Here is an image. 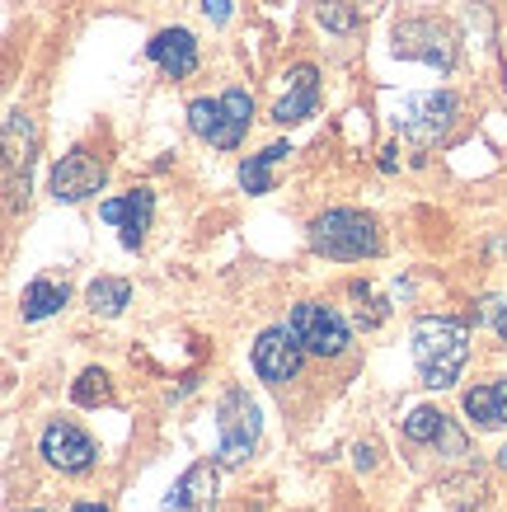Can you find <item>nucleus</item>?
<instances>
[{
  "mask_svg": "<svg viewBox=\"0 0 507 512\" xmlns=\"http://www.w3.org/2000/svg\"><path fill=\"white\" fill-rule=\"evenodd\" d=\"M465 357H470V334H465V325L442 320V315H423L414 325V362H418L423 386H432V390L456 386Z\"/></svg>",
  "mask_w": 507,
  "mask_h": 512,
  "instance_id": "nucleus-1",
  "label": "nucleus"
},
{
  "mask_svg": "<svg viewBox=\"0 0 507 512\" xmlns=\"http://www.w3.org/2000/svg\"><path fill=\"white\" fill-rule=\"evenodd\" d=\"M310 249L324 254V259H343V264H362V259H376L381 254V231L367 212H353V207H334L324 217L310 221Z\"/></svg>",
  "mask_w": 507,
  "mask_h": 512,
  "instance_id": "nucleus-2",
  "label": "nucleus"
},
{
  "mask_svg": "<svg viewBox=\"0 0 507 512\" xmlns=\"http://www.w3.org/2000/svg\"><path fill=\"white\" fill-rule=\"evenodd\" d=\"M216 433H221L216 461L221 466H245L249 451L259 447V404L249 400V390H226L221 395V404H216Z\"/></svg>",
  "mask_w": 507,
  "mask_h": 512,
  "instance_id": "nucleus-3",
  "label": "nucleus"
},
{
  "mask_svg": "<svg viewBox=\"0 0 507 512\" xmlns=\"http://www.w3.org/2000/svg\"><path fill=\"white\" fill-rule=\"evenodd\" d=\"M287 329H292L296 339H301V348L315 357H338L348 353V320L334 311V306H324V301H301V306H292V315H287Z\"/></svg>",
  "mask_w": 507,
  "mask_h": 512,
  "instance_id": "nucleus-4",
  "label": "nucleus"
},
{
  "mask_svg": "<svg viewBox=\"0 0 507 512\" xmlns=\"http://www.w3.org/2000/svg\"><path fill=\"white\" fill-rule=\"evenodd\" d=\"M456 113H461V99L456 94H414V99H404L400 113H395V123L409 141L418 146H432V141H442L451 127H456Z\"/></svg>",
  "mask_w": 507,
  "mask_h": 512,
  "instance_id": "nucleus-5",
  "label": "nucleus"
},
{
  "mask_svg": "<svg viewBox=\"0 0 507 512\" xmlns=\"http://www.w3.org/2000/svg\"><path fill=\"white\" fill-rule=\"evenodd\" d=\"M390 38H395V57L428 62L437 71H451V62H456V33L437 19H400Z\"/></svg>",
  "mask_w": 507,
  "mask_h": 512,
  "instance_id": "nucleus-6",
  "label": "nucleus"
},
{
  "mask_svg": "<svg viewBox=\"0 0 507 512\" xmlns=\"http://www.w3.org/2000/svg\"><path fill=\"white\" fill-rule=\"evenodd\" d=\"M301 339H296L292 329H263L259 339H254V372L268 381V386H282V381H292L301 372Z\"/></svg>",
  "mask_w": 507,
  "mask_h": 512,
  "instance_id": "nucleus-7",
  "label": "nucleus"
},
{
  "mask_svg": "<svg viewBox=\"0 0 507 512\" xmlns=\"http://www.w3.org/2000/svg\"><path fill=\"white\" fill-rule=\"evenodd\" d=\"M38 451H43L47 466L62 470V475H80V470L94 466V442H90V433H80L76 423H66V419L47 423Z\"/></svg>",
  "mask_w": 507,
  "mask_h": 512,
  "instance_id": "nucleus-8",
  "label": "nucleus"
},
{
  "mask_svg": "<svg viewBox=\"0 0 507 512\" xmlns=\"http://www.w3.org/2000/svg\"><path fill=\"white\" fill-rule=\"evenodd\" d=\"M104 179H108L104 160L90 156V151H71V156H62L57 170H52V193L62 202H85L104 188Z\"/></svg>",
  "mask_w": 507,
  "mask_h": 512,
  "instance_id": "nucleus-9",
  "label": "nucleus"
},
{
  "mask_svg": "<svg viewBox=\"0 0 507 512\" xmlns=\"http://www.w3.org/2000/svg\"><path fill=\"white\" fill-rule=\"evenodd\" d=\"M99 217L123 231L127 249H141L146 231H151V217H155V193L151 188H132V193H123V198H108L104 207H99Z\"/></svg>",
  "mask_w": 507,
  "mask_h": 512,
  "instance_id": "nucleus-10",
  "label": "nucleus"
},
{
  "mask_svg": "<svg viewBox=\"0 0 507 512\" xmlns=\"http://www.w3.org/2000/svg\"><path fill=\"white\" fill-rule=\"evenodd\" d=\"M216 508V466L198 461L184 470V480L174 484L160 503V512H212Z\"/></svg>",
  "mask_w": 507,
  "mask_h": 512,
  "instance_id": "nucleus-11",
  "label": "nucleus"
},
{
  "mask_svg": "<svg viewBox=\"0 0 507 512\" xmlns=\"http://www.w3.org/2000/svg\"><path fill=\"white\" fill-rule=\"evenodd\" d=\"M320 104V71L315 66H296L287 76V94L273 104V123L277 127H292V123H306L310 113Z\"/></svg>",
  "mask_w": 507,
  "mask_h": 512,
  "instance_id": "nucleus-12",
  "label": "nucleus"
},
{
  "mask_svg": "<svg viewBox=\"0 0 507 512\" xmlns=\"http://www.w3.org/2000/svg\"><path fill=\"white\" fill-rule=\"evenodd\" d=\"M146 57L174 80H184L198 71V43H193L188 29H160L151 43H146Z\"/></svg>",
  "mask_w": 507,
  "mask_h": 512,
  "instance_id": "nucleus-13",
  "label": "nucleus"
},
{
  "mask_svg": "<svg viewBox=\"0 0 507 512\" xmlns=\"http://www.w3.org/2000/svg\"><path fill=\"white\" fill-rule=\"evenodd\" d=\"M249 118H254V99H249V90H226L221 94V132H216V146H221V151H235L249 132Z\"/></svg>",
  "mask_w": 507,
  "mask_h": 512,
  "instance_id": "nucleus-14",
  "label": "nucleus"
},
{
  "mask_svg": "<svg viewBox=\"0 0 507 512\" xmlns=\"http://www.w3.org/2000/svg\"><path fill=\"white\" fill-rule=\"evenodd\" d=\"M465 414L479 423V428H503L507 423V381H489V386L465 390Z\"/></svg>",
  "mask_w": 507,
  "mask_h": 512,
  "instance_id": "nucleus-15",
  "label": "nucleus"
},
{
  "mask_svg": "<svg viewBox=\"0 0 507 512\" xmlns=\"http://www.w3.org/2000/svg\"><path fill=\"white\" fill-rule=\"evenodd\" d=\"M282 156H292V146H287V141H273L268 151L249 156L245 165H240V188H245V193H268V188H273V165Z\"/></svg>",
  "mask_w": 507,
  "mask_h": 512,
  "instance_id": "nucleus-16",
  "label": "nucleus"
},
{
  "mask_svg": "<svg viewBox=\"0 0 507 512\" xmlns=\"http://www.w3.org/2000/svg\"><path fill=\"white\" fill-rule=\"evenodd\" d=\"M66 306V287L62 282H29V292H24V301H19V311H24V320H47L52 311H62Z\"/></svg>",
  "mask_w": 507,
  "mask_h": 512,
  "instance_id": "nucleus-17",
  "label": "nucleus"
},
{
  "mask_svg": "<svg viewBox=\"0 0 507 512\" xmlns=\"http://www.w3.org/2000/svg\"><path fill=\"white\" fill-rule=\"evenodd\" d=\"M127 301H132V282H123V278L90 282V311L94 315H118Z\"/></svg>",
  "mask_w": 507,
  "mask_h": 512,
  "instance_id": "nucleus-18",
  "label": "nucleus"
},
{
  "mask_svg": "<svg viewBox=\"0 0 507 512\" xmlns=\"http://www.w3.org/2000/svg\"><path fill=\"white\" fill-rule=\"evenodd\" d=\"M442 433H446V414L432 409V404H418L414 414L404 419V437H409V442H437Z\"/></svg>",
  "mask_w": 507,
  "mask_h": 512,
  "instance_id": "nucleus-19",
  "label": "nucleus"
},
{
  "mask_svg": "<svg viewBox=\"0 0 507 512\" xmlns=\"http://www.w3.org/2000/svg\"><path fill=\"white\" fill-rule=\"evenodd\" d=\"M71 400L85 404V409H94V404H108V400H113L108 372H99V367H90V372H80V381L71 386Z\"/></svg>",
  "mask_w": 507,
  "mask_h": 512,
  "instance_id": "nucleus-20",
  "label": "nucleus"
},
{
  "mask_svg": "<svg viewBox=\"0 0 507 512\" xmlns=\"http://www.w3.org/2000/svg\"><path fill=\"white\" fill-rule=\"evenodd\" d=\"M188 127H193L202 141L216 146V132H221V99H193V104H188Z\"/></svg>",
  "mask_w": 507,
  "mask_h": 512,
  "instance_id": "nucleus-21",
  "label": "nucleus"
},
{
  "mask_svg": "<svg viewBox=\"0 0 507 512\" xmlns=\"http://www.w3.org/2000/svg\"><path fill=\"white\" fill-rule=\"evenodd\" d=\"M315 19H320L329 33H353L357 24H362L348 0H320V5H315Z\"/></svg>",
  "mask_w": 507,
  "mask_h": 512,
  "instance_id": "nucleus-22",
  "label": "nucleus"
},
{
  "mask_svg": "<svg viewBox=\"0 0 507 512\" xmlns=\"http://www.w3.org/2000/svg\"><path fill=\"white\" fill-rule=\"evenodd\" d=\"M489 311H479V320H493V329L503 334V343H507V296L503 301H484Z\"/></svg>",
  "mask_w": 507,
  "mask_h": 512,
  "instance_id": "nucleus-23",
  "label": "nucleus"
},
{
  "mask_svg": "<svg viewBox=\"0 0 507 512\" xmlns=\"http://www.w3.org/2000/svg\"><path fill=\"white\" fill-rule=\"evenodd\" d=\"M202 15L216 19V24H226V19H231V0H202Z\"/></svg>",
  "mask_w": 507,
  "mask_h": 512,
  "instance_id": "nucleus-24",
  "label": "nucleus"
},
{
  "mask_svg": "<svg viewBox=\"0 0 507 512\" xmlns=\"http://www.w3.org/2000/svg\"><path fill=\"white\" fill-rule=\"evenodd\" d=\"M76 512H108L104 503H76Z\"/></svg>",
  "mask_w": 507,
  "mask_h": 512,
  "instance_id": "nucleus-25",
  "label": "nucleus"
},
{
  "mask_svg": "<svg viewBox=\"0 0 507 512\" xmlns=\"http://www.w3.org/2000/svg\"><path fill=\"white\" fill-rule=\"evenodd\" d=\"M498 466H503V470H507V447H503V451H498Z\"/></svg>",
  "mask_w": 507,
  "mask_h": 512,
  "instance_id": "nucleus-26",
  "label": "nucleus"
}]
</instances>
